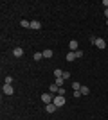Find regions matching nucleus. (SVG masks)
<instances>
[{"mask_svg": "<svg viewBox=\"0 0 108 120\" xmlns=\"http://www.w3.org/2000/svg\"><path fill=\"white\" fill-rule=\"evenodd\" d=\"M90 41H92L97 49H106V41H104L103 38H90Z\"/></svg>", "mask_w": 108, "mask_h": 120, "instance_id": "f257e3e1", "label": "nucleus"}, {"mask_svg": "<svg viewBox=\"0 0 108 120\" xmlns=\"http://www.w3.org/2000/svg\"><path fill=\"white\" fill-rule=\"evenodd\" d=\"M52 104L56 106V108L65 106V95H56V97H54V100H52Z\"/></svg>", "mask_w": 108, "mask_h": 120, "instance_id": "f03ea898", "label": "nucleus"}, {"mask_svg": "<svg viewBox=\"0 0 108 120\" xmlns=\"http://www.w3.org/2000/svg\"><path fill=\"white\" fill-rule=\"evenodd\" d=\"M41 100H43V102H45V106H47V104H52L54 97H52V93H43V95H41Z\"/></svg>", "mask_w": 108, "mask_h": 120, "instance_id": "7ed1b4c3", "label": "nucleus"}, {"mask_svg": "<svg viewBox=\"0 0 108 120\" xmlns=\"http://www.w3.org/2000/svg\"><path fill=\"white\" fill-rule=\"evenodd\" d=\"M2 91H4L5 95H13V93H15V90H13V86H11V84H4V86H2Z\"/></svg>", "mask_w": 108, "mask_h": 120, "instance_id": "20e7f679", "label": "nucleus"}, {"mask_svg": "<svg viewBox=\"0 0 108 120\" xmlns=\"http://www.w3.org/2000/svg\"><path fill=\"white\" fill-rule=\"evenodd\" d=\"M31 29H34V30L41 29V22H40V20H32V22H31Z\"/></svg>", "mask_w": 108, "mask_h": 120, "instance_id": "39448f33", "label": "nucleus"}, {"mask_svg": "<svg viewBox=\"0 0 108 120\" xmlns=\"http://www.w3.org/2000/svg\"><path fill=\"white\" fill-rule=\"evenodd\" d=\"M68 49H70V52H76V50H79V49H77V41H76V40H72L70 43H68Z\"/></svg>", "mask_w": 108, "mask_h": 120, "instance_id": "423d86ee", "label": "nucleus"}, {"mask_svg": "<svg viewBox=\"0 0 108 120\" xmlns=\"http://www.w3.org/2000/svg\"><path fill=\"white\" fill-rule=\"evenodd\" d=\"M41 54H43V57H47V59H51L52 56H54V52H52L51 49H45L43 52H41Z\"/></svg>", "mask_w": 108, "mask_h": 120, "instance_id": "0eeeda50", "label": "nucleus"}, {"mask_svg": "<svg viewBox=\"0 0 108 120\" xmlns=\"http://www.w3.org/2000/svg\"><path fill=\"white\" fill-rule=\"evenodd\" d=\"M13 54H15L16 57H22V56H24V49H20V47H16V49L13 50Z\"/></svg>", "mask_w": 108, "mask_h": 120, "instance_id": "6e6552de", "label": "nucleus"}, {"mask_svg": "<svg viewBox=\"0 0 108 120\" xmlns=\"http://www.w3.org/2000/svg\"><path fill=\"white\" fill-rule=\"evenodd\" d=\"M45 109H47V113H54L58 108H56L54 104H47V106H45Z\"/></svg>", "mask_w": 108, "mask_h": 120, "instance_id": "1a4fd4ad", "label": "nucleus"}, {"mask_svg": "<svg viewBox=\"0 0 108 120\" xmlns=\"http://www.w3.org/2000/svg\"><path fill=\"white\" fill-rule=\"evenodd\" d=\"M20 25L24 27V29H31V22H29V20H22Z\"/></svg>", "mask_w": 108, "mask_h": 120, "instance_id": "9d476101", "label": "nucleus"}, {"mask_svg": "<svg viewBox=\"0 0 108 120\" xmlns=\"http://www.w3.org/2000/svg\"><path fill=\"white\" fill-rule=\"evenodd\" d=\"M49 91H52V93H58V91H60V86H58V84H51V86H49Z\"/></svg>", "mask_w": 108, "mask_h": 120, "instance_id": "9b49d317", "label": "nucleus"}, {"mask_svg": "<svg viewBox=\"0 0 108 120\" xmlns=\"http://www.w3.org/2000/svg\"><path fill=\"white\" fill-rule=\"evenodd\" d=\"M76 59V52H68L67 54V61H74Z\"/></svg>", "mask_w": 108, "mask_h": 120, "instance_id": "f8f14e48", "label": "nucleus"}, {"mask_svg": "<svg viewBox=\"0 0 108 120\" xmlns=\"http://www.w3.org/2000/svg\"><path fill=\"white\" fill-rule=\"evenodd\" d=\"M72 88H74V91H79V90H81V84L76 81V82H72Z\"/></svg>", "mask_w": 108, "mask_h": 120, "instance_id": "ddd939ff", "label": "nucleus"}, {"mask_svg": "<svg viewBox=\"0 0 108 120\" xmlns=\"http://www.w3.org/2000/svg\"><path fill=\"white\" fill-rule=\"evenodd\" d=\"M79 91H81V95H88V93H90V90H88L87 86H81V90H79Z\"/></svg>", "mask_w": 108, "mask_h": 120, "instance_id": "4468645a", "label": "nucleus"}, {"mask_svg": "<svg viewBox=\"0 0 108 120\" xmlns=\"http://www.w3.org/2000/svg\"><path fill=\"white\" fill-rule=\"evenodd\" d=\"M63 81H65V79H63V77H58L54 84H58V86H60V88H63Z\"/></svg>", "mask_w": 108, "mask_h": 120, "instance_id": "2eb2a0df", "label": "nucleus"}, {"mask_svg": "<svg viewBox=\"0 0 108 120\" xmlns=\"http://www.w3.org/2000/svg\"><path fill=\"white\" fill-rule=\"evenodd\" d=\"M54 77H56V79L58 77H63V72L60 70V68H56V70H54Z\"/></svg>", "mask_w": 108, "mask_h": 120, "instance_id": "dca6fc26", "label": "nucleus"}, {"mask_svg": "<svg viewBox=\"0 0 108 120\" xmlns=\"http://www.w3.org/2000/svg\"><path fill=\"white\" fill-rule=\"evenodd\" d=\"M4 84H13V77H11V75H7L4 79Z\"/></svg>", "mask_w": 108, "mask_h": 120, "instance_id": "f3484780", "label": "nucleus"}, {"mask_svg": "<svg viewBox=\"0 0 108 120\" xmlns=\"http://www.w3.org/2000/svg\"><path fill=\"white\" fill-rule=\"evenodd\" d=\"M41 57H43V54H41V52H36V54H34V61H40Z\"/></svg>", "mask_w": 108, "mask_h": 120, "instance_id": "a211bd4d", "label": "nucleus"}, {"mask_svg": "<svg viewBox=\"0 0 108 120\" xmlns=\"http://www.w3.org/2000/svg\"><path fill=\"white\" fill-rule=\"evenodd\" d=\"M63 79H70V72H63Z\"/></svg>", "mask_w": 108, "mask_h": 120, "instance_id": "6ab92c4d", "label": "nucleus"}, {"mask_svg": "<svg viewBox=\"0 0 108 120\" xmlns=\"http://www.w3.org/2000/svg\"><path fill=\"white\" fill-rule=\"evenodd\" d=\"M76 57H83V50H76Z\"/></svg>", "mask_w": 108, "mask_h": 120, "instance_id": "aec40b11", "label": "nucleus"}, {"mask_svg": "<svg viewBox=\"0 0 108 120\" xmlns=\"http://www.w3.org/2000/svg\"><path fill=\"white\" fill-rule=\"evenodd\" d=\"M104 16H106V20H108V9H104Z\"/></svg>", "mask_w": 108, "mask_h": 120, "instance_id": "412c9836", "label": "nucleus"}]
</instances>
